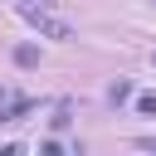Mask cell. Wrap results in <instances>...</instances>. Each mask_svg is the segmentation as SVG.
Instances as JSON below:
<instances>
[{
	"label": "cell",
	"instance_id": "1",
	"mask_svg": "<svg viewBox=\"0 0 156 156\" xmlns=\"http://www.w3.org/2000/svg\"><path fill=\"white\" fill-rule=\"evenodd\" d=\"M20 15L44 34V39H58V44H68L73 39V24L68 20H58V15H49V5H34V0H20Z\"/></svg>",
	"mask_w": 156,
	"mask_h": 156
},
{
	"label": "cell",
	"instance_id": "2",
	"mask_svg": "<svg viewBox=\"0 0 156 156\" xmlns=\"http://www.w3.org/2000/svg\"><path fill=\"white\" fill-rule=\"evenodd\" d=\"M15 63H20V68H34V63H39V49H34V44H20V49H15Z\"/></svg>",
	"mask_w": 156,
	"mask_h": 156
},
{
	"label": "cell",
	"instance_id": "3",
	"mask_svg": "<svg viewBox=\"0 0 156 156\" xmlns=\"http://www.w3.org/2000/svg\"><path fill=\"white\" fill-rule=\"evenodd\" d=\"M132 98V83H112V102H127Z\"/></svg>",
	"mask_w": 156,
	"mask_h": 156
},
{
	"label": "cell",
	"instance_id": "4",
	"mask_svg": "<svg viewBox=\"0 0 156 156\" xmlns=\"http://www.w3.org/2000/svg\"><path fill=\"white\" fill-rule=\"evenodd\" d=\"M136 112H156V93H141L136 98Z\"/></svg>",
	"mask_w": 156,
	"mask_h": 156
}]
</instances>
